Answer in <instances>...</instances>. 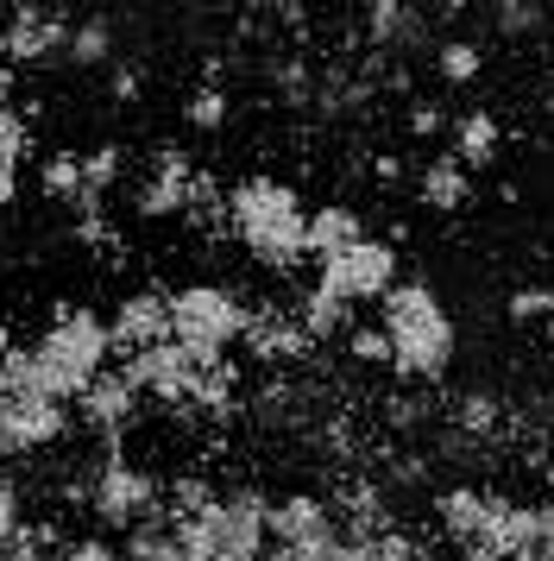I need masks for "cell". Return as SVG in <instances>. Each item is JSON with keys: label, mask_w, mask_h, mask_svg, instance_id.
Masks as SVG:
<instances>
[{"label": "cell", "mask_w": 554, "mask_h": 561, "mask_svg": "<svg viewBox=\"0 0 554 561\" xmlns=\"http://www.w3.org/2000/svg\"><path fill=\"white\" fill-rule=\"evenodd\" d=\"M114 373V334L95 304H57L32 347H13L0 391L13 398H45V404L76 410L101 379Z\"/></svg>", "instance_id": "obj_1"}, {"label": "cell", "mask_w": 554, "mask_h": 561, "mask_svg": "<svg viewBox=\"0 0 554 561\" xmlns=\"http://www.w3.org/2000/svg\"><path fill=\"white\" fill-rule=\"evenodd\" d=\"M227 233L246 247L252 265L265 272H297L309 265V203L284 178H240L227 190Z\"/></svg>", "instance_id": "obj_2"}, {"label": "cell", "mask_w": 554, "mask_h": 561, "mask_svg": "<svg viewBox=\"0 0 554 561\" xmlns=\"http://www.w3.org/2000/svg\"><path fill=\"white\" fill-rule=\"evenodd\" d=\"M378 334L391 341V373L397 379H441L453 366V347H460L448 304L423 278H397V290L378 304Z\"/></svg>", "instance_id": "obj_3"}, {"label": "cell", "mask_w": 554, "mask_h": 561, "mask_svg": "<svg viewBox=\"0 0 554 561\" xmlns=\"http://www.w3.org/2000/svg\"><path fill=\"white\" fill-rule=\"evenodd\" d=\"M252 334V304L227 284H183L171 290V341L196 359H227V347H240Z\"/></svg>", "instance_id": "obj_4"}, {"label": "cell", "mask_w": 554, "mask_h": 561, "mask_svg": "<svg viewBox=\"0 0 554 561\" xmlns=\"http://www.w3.org/2000/svg\"><path fill=\"white\" fill-rule=\"evenodd\" d=\"M82 505L101 517V530H120V536H132V530H146V524H158L164 517V485L151 480L146 467L132 455H95L89 460V473H82Z\"/></svg>", "instance_id": "obj_5"}, {"label": "cell", "mask_w": 554, "mask_h": 561, "mask_svg": "<svg viewBox=\"0 0 554 561\" xmlns=\"http://www.w3.org/2000/svg\"><path fill=\"white\" fill-rule=\"evenodd\" d=\"M315 290L341 297L347 309L384 304V297L397 290V247H391V240H378V233H366L353 253H341V259H327V265H315Z\"/></svg>", "instance_id": "obj_6"}, {"label": "cell", "mask_w": 554, "mask_h": 561, "mask_svg": "<svg viewBox=\"0 0 554 561\" xmlns=\"http://www.w3.org/2000/svg\"><path fill=\"white\" fill-rule=\"evenodd\" d=\"M107 334H114V359L164 347L171 341V297L164 290H132V297H120L114 316H107Z\"/></svg>", "instance_id": "obj_7"}, {"label": "cell", "mask_w": 554, "mask_h": 561, "mask_svg": "<svg viewBox=\"0 0 554 561\" xmlns=\"http://www.w3.org/2000/svg\"><path fill=\"white\" fill-rule=\"evenodd\" d=\"M64 45H70V13H13L7 38H0V57L13 70L20 64H64Z\"/></svg>", "instance_id": "obj_8"}, {"label": "cell", "mask_w": 554, "mask_h": 561, "mask_svg": "<svg viewBox=\"0 0 554 561\" xmlns=\"http://www.w3.org/2000/svg\"><path fill=\"white\" fill-rule=\"evenodd\" d=\"M504 556L510 561H554V499H510Z\"/></svg>", "instance_id": "obj_9"}, {"label": "cell", "mask_w": 554, "mask_h": 561, "mask_svg": "<svg viewBox=\"0 0 554 561\" xmlns=\"http://www.w3.org/2000/svg\"><path fill=\"white\" fill-rule=\"evenodd\" d=\"M366 240V215L353 203H315L309 208V265H327V259L353 253Z\"/></svg>", "instance_id": "obj_10"}, {"label": "cell", "mask_w": 554, "mask_h": 561, "mask_svg": "<svg viewBox=\"0 0 554 561\" xmlns=\"http://www.w3.org/2000/svg\"><path fill=\"white\" fill-rule=\"evenodd\" d=\"M416 196H423L435 215H460V208L473 203V171L453 152H435L423 164V178H416Z\"/></svg>", "instance_id": "obj_11"}, {"label": "cell", "mask_w": 554, "mask_h": 561, "mask_svg": "<svg viewBox=\"0 0 554 561\" xmlns=\"http://www.w3.org/2000/svg\"><path fill=\"white\" fill-rule=\"evenodd\" d=\"M498 146H504V127H498L492 107H466V114L453 121V158H460L466 171H485V164L498 158Z\"/></svg>", "instance_id": "obj_12"}, {"label": "cell", "mask_w": 554, "mask_h": 561, "mask_svg": "<svg viewBox=\"0 0 554 561\" xmlns=\"http://www.w3.org/2000/svg\"><path fill=\"white\" fill-rule=\"evenodd\" d=\"M114 20L107 13H95V20H70V45H64V64H76V70H95V64H114Z\"/></svg>", "instance_id": "obj_13"}, {"label": "cell", "mask_w": 554, "mask_h": 561, "mask_svg": "<svg viewBox=\"0 0 554 561\" xmlns=\"http://www.w3.org/2000/svg\"><path fill=\"white\" fill-rule=\"evenodd\" d=\"M32 536H38V524L25 511V485L13 473H0V561L13 556V549H25Z\"/></svg>", "instance_id": "obj_14"}, {"label": "cell", "mask_w": 554, "mask_h": 561, "mask_svg": "<svg viewBox=\"0 0 554 561\" xmlns=\"http://www.w3.org/2000/svg\"><path fill=\"white\" fill-rule=\"evenodd\" d=\"M372 38L378 51H403V45H416L423 38V13H409V7H372Z\"/></svg>", "instance_id": "obj_15"}, {"label": "cell", "mask_w": 554, "mask_h": 561, "mask_svg": "<svg viewBox=\"0 0 554 561\" xmlns=\"http://www.w3.org/2000/svg\"><path fill=\"white\" fill-rule=\"evenodd\" d=\"M435 70H441V82H473L478 70H485V51H478L473 38H448V45L435 51Z\"/></svg>", "instance_id": "obj_16"}, {"label": "cell", "mask_w": 554, "mask_h": 561, "mask_svg": "<svg viewBox=\"0 0 554 561\" xmlns=\"http://www.w3.org/2000/svg\"><path fill=\"white\" fill-rule=\"evenodd\" d=\"M183 121H189L196 133H221L227 127V95L221 89H196V95L183 102Z\"/></svg>", "instance_id": "obj_17"}, {"label": "cell", "mask_w": 554, "mask_h": 561, "mask_svg": "<svg viewBox=\"0 0 554 561\" xmlns=\"http://www.w3.org/2000/svg\"><path fill=\"white\" fill-rule=\"evenodd\" d=\"M25 152H32V127H25V114H0V171H20Z\"/></svg>", "instance_id": "obj_18"}, {"label": "cell", "mask_w": 554, "mask_h": 561, "mask_svg": "<svg viewBox=\"0 0 554 561\" xmlns=\"http://www.w3.org/2000/svg\"><path fill=\"white\" fill-rule=\"evenodd\" d=\"M510 322H554V290H542V284L510 290Z\"/></svg>", "instance_id": "obj_19"}, {"label": "cell", "mask_w": 554, "mask_h": 561, "mask_svg": "<svg viewBox=\"0 0 554 561\" xmlns=\"http://www.w3.org/2000/svg\"><path fill=\"white\" fill-rule=\"evenodd\" d=\"M347 354L359 359V366H391V341L378 329H353L347 334Z\"/></svg>", "instance_id": "obj_20"}, {"label": "cell", "mask_w": 554, "mask_h": 561, "mask_svg": "<svg viewBox=\"0 0 554 561\" xmlns=\"http://www.w3.org/2000/svg\"><path fill=\"white\" fill-rule=\"evenodd\" d=\"M460 423H466V430H492V423H498V404H492V398H485V391H473V398H460Z\"/></svg>", "instance_id": "obj_21"}, {"label": "cell", "mask_w": 554, "mask_h": 561, "mask_svg": "<svg viewBox=\"0 0 554 561\" xmlns=\"http://www.w3.org/2000/svg\"><path fill=\"white\" fill-rule=\"evenodd\" d=\"M498 26L504 32H529V26H542V13H535V7H498Z\"/></svg>", "instance_id": "obj_22"}, {"label": "cell", "mask_w": 554, "mask_h": 561, "mask_svg": "<svg viewBox=\"0 0 554 561\" xmlns=\"http://www.w3.org/2000/svg\"><path fill=\"white\" fill-rule=\"evenodd\" d=\"M13 95H20V70L0 57V114H13Z\"/></svg>", "instance_id": "obj_23"}, {"label": "cell", "mask_w": 554, "mask_h": 561, "mask_svg": "<svg viewBox=\"0 0 554 561\" xmlns=\"http://www.w3.org/2000/svg\"><path fill=\"white\" fill-rule=\"evenodd\" d=\"M409 127H416V133H435V127H441V107L416 102V107H409Z\"/></svg>", "instance_id": "obj_24"}, {"label": "cell", "mask_w": 554, "mask_h": 561, "mask_svg": "<svg viewBox=\"0 0 554 561\" xmlns=\"http://www.w3.org/2000/svg\"><path fill=\"white\" fill-rule=\"evenodd\" d=\"M13 196H20V171H0V208L13 203Z\"/></svg>", "instance_id": "obj_25"}, {"label": "cell", "mask_w": 554, "mask_h": 561, "mask_svg": "<svg viewBox=\"0 0 554 561\" xmlns=\"http://www.w3.org/2000/svg\"><path fill=\"white\" fill-rule=\"evenodd\" d=\"M7 359H13V334H7V322H0V373H7Z\"/></svg>", "instance_id": "obj_26"}, {"label": "cell", "mask_w": 554, "mask_h": 561, "mask_svg": "<svg viewBox=\"0 0 554 561\" xmlns=\"http://www.w3.org/2000/svg\"><path fill=\"white\" fill-rule=\"evenodd\" d=\"M549 334H554V322H549Z\"/></svg>", "instance_id": "obj_27"}]
</instances>
